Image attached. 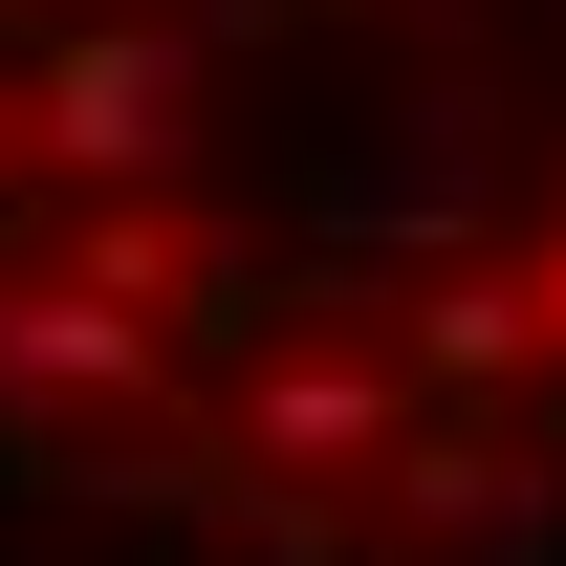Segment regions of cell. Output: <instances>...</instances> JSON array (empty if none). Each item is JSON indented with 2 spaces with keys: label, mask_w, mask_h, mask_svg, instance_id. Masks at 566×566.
<instances>
[{
  "label": "cell",
  "mask_w": 566,
  "mask_h": 566,
  "mask_svg": "<svg viewBox=\"0 0 566 566\" xmlns=\"http://www.w3.org/2000/svg\"><path fill=\"white\" fill-rule=\"evenodd\" d=\"M0 415H153V305H109V283H22L0 262Z\"/></svg>",
  "instance_id": "obj_2"
},
{
  "label": "cell",
  "mask_w": 566,
  "mask_h": 566,
  "mask_svg": "<svg viewBox=\"0 0 566 566\" xmlns=\"http://www.w3.org/2000/svg\"><path fill=\"white\" fill-rule=\"evenodd\" d=\"M392 436H415V370L392 349H262L240 370V458L262 480H370Z\"/></svg>",
  "instance_id": "obj_3"
},
{
  "label": "cell",
  "mask_w": 566,
  "mask_h": 566,
  "mask_svg": "<svg viewBox=\"0 0 566 566\" xmlns=\"http://www.w3.org/2000/svg\"><path fill=\"white\" fill-rule=\"evenodd\" d=\"M0 175H22V44H0Z\"/></svg>",
  "instance_id": "obj_7"
},
{
  "label": "cell",
  "mask_w": 566,
  "mask_h": 566,
  "mask_svg": "<svg viewBox=\"0 0 566 566\" xmlns=\"http://www.w3.org/2000/svg\"><path fill=\"white\" fill-rule=\"evenodd\" d=\"M22 153L87 175V197H175V175H197V44L132 22V0L44 22V44H22Z\"/></svg>",
  "instance_id": "obj_1"
},
{
  "label": "cell",
  "mask_w": 566,
  "mask_h": 566,
  "mask_svg": "<svg viewBox=\"0 0 566 566\" xmlns=\"http://www.w3.org/2000/svg\"><path fill=\"white\" fill-rule=\"evenodd\" d=\"M523 327H545V370H566V218L523 240Z\"/></svg>",
  "instance_id": "obj_5"
},
{
  "label": "cell",
  "mask_w": 566,
  "mask_h": 566,
  "mask_svg": "<svg viewBox=\"0 0 566 566\" xmlns=\"http://www.w3.org/2000/svg\"><path fill=\"white\" fill-rule=\"evenodd\" d=\"M392 305V370H415L436 415L458 392H545V327H523V262H415V283H370Z\"/></svg>",
  "instance_id": "obj_4"
},
{
  "label": "cell",
  "mask_w": 566,
  "mask_h": 566,
  "mask_svg": "<svg viewBox=\"0 0 566 566\" xmlns=\"http://www.w3.org/2000/svg\"><path fill=\"white\" fill-rule=\"evenodd\" d=\"M283 22H305V0H197V44H283Z\"/></svg>",
  "instance_id": "obj_6"
}]
</instances>
